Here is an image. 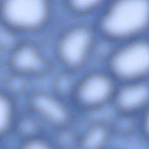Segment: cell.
I'll list each match as a JSON object with an SVG mask.
<instances>
[{
	"label": "cell",
	"instance_id": "cell-1",
	"mask_svg": "<svg viewBox=\"0 0 149 149\" xmlns=\"http://www.w3.org/2000/svg\"><path fill=\"white\" fill-rule=\"evenodd\" d=\"M94 27L111 45L147 36L149 0H109L98 14Z\"/></svg>",
	"mask_w": 149,
	"mask_h": 149
},
{
	"label": "cell",
	"instance_id": "cell-2",
	"mask_svg": "<svg viewBox=\"0 0 149 149\" xmlns=\"http://www.w3.org/2000/svg\"><path fill=\"white\" fill-rule=\"evenodd\" d=\"M105 58V69L118 83L149 79V37L116 45Z\"/></svg>",
	"mask_w": 149,
	"mask_h": 149
},
{
	"label": "cell",
	"instance_id": "cell-15",
	"mask_svg": "<svg viewBox=\"0 0 149 149\" xmlns=\"http://www.w3.org/2000/svg\"><path fill=\"white\" fill-rule=\"evenodd\" d=\"M17 149H58V147L42 135L20 140Z\"/></svg>",
	"mask_w": 149,
	"mask_h": 149
},
{
	"label": "cell",
	"instance_id": "cell-14",
	"mask_svg": "<svg viewBox=\"0 0 149 149\" xmlns=\"http://www.w3.org/2000/svg\"><path fill=\"white\" fill-rule=\"evenodd\" d=\"M74 73L64 70L58 74L54 81V93L64 99H70L77 80L74 79Z\"/></svg>",
	"mask_w": 149,
	"mask_h": 149
},
{
	"label": "cell",
	"instance_id": "cell-7",
	"mask_svg": "<svg viewBox=\"0 0 149 149\" xmlns=\"http://www.w3.org/2000/svg\"><path fill=\"white\" fill-rule=\"evenodd\" d=\"M10 72L25 78L41 77L51 70V65L35 44L22 42L11 49L8 61Z\"/></svg>",
	"mask_w": 149,
	"mask_h": 149
},
{
	"label": "cell",
	"instance_id": "cell-6",
	"mask_svg": "<svg viewBox=\"0 0 149 149\" xmlns=\"http://www.w3.org/2000/svg\"><path fill=\"white\" fill-rule=\"evenodd\" d=\"M29 111L58 130L69 129L74 115L66 100L54 92L34 90L27 95Z\"/></svg>",
	"mask_w": 149,
	"mask_h": 149
},
{
	"label": "cell",
	"instance_id": "cell-3",
	"mask_svg": "<svg viewBox=\"0 0 149 149\" xmlns=\"http://www.w3.org/2000/svg\"><path fill=\"white\" fill-rule=\"evenodd\" d=\"M51 12V0H0L1 23L15 32L42 29Z\"/></svg>",
	"mask_w": 149,
	"mask_h": 149
},
{
	"label": "cell",
	"instance_id": "cell-12",
	"mask_svg": "<svg viewBox=\"0 0 149 149\" xmlns=\"http://www.w3.org/2000/svg\"><path fill=\"white\" fill-rule=\"evenodd\" d=\"M110 125L114 136L127 137L139 130V116L116 113Z\"/></svg>",
	"mask_w": 149,
	"mask_h": 149
},
{
	"label": "cell",
	"instance_id": "cell-4",
	"mask_svg": "<svg viewBox=\"0 0 149 149\" xmlns=\"http://www.w3.org/2000/svg\"><path fill=\"white\" fill-rule=\"evenodd\" d=\"M118 83L105 69L88 71L77 80L70 100L82 111L99 110L111 105Z\"/></svg>",
	"mask_w": 149,
	"mask_h": 149
},
{
	"label": "cell",
	"instance_id": "cell-8",
	"mask_svg": "<svg viewBox=\"0 0 149 149\" xmlns=\"http://www.w3.org/2000/svg\"><path fill=\"white\" fill-rule=\"evenodd\" d=\"M111 105L116 113L139 116L149 106V79L119 83Z\"/></svg>",
	"mask_w": 149,
	"mask_h": 149
},
{
	"label": "cell",
	"instance_id": "cell-13",
	"mask_svg": "<svg viewBox=\"0 0 149 149\" xmlns=\"http://www.w3.org/2000/svg\"><path fill=\"white\" fill-rule=\"evenodd\" d=\"M109 0H66L69 10L76 15L87 16L98 13Z\"/></svg>",
	"mask_w": 149,
	"mask_h": 149
},
{
	"label": "cell",
	"instance_id": "cell-18",
	"mask_svg": "<svg viewBox=\"0 0 149 149\" xmlns=\"http://www.w3.org/2000/svg\"><path fill=\"white\" fill-rule=\"evenodd\" d=\"M106 149H119V148H114V147H109L108 148H106Z\"/></svg>",
	"mask_w": 149,
	"mask_h": 149
},
{
	"label": "cell",
	"instance_id": "cell-17",
	"mask_svg": "<svg viewBox=\"0 0 149 149\" xmlns=\"http://www.w3.org/2000/svg\"><path fill=\"white\" fill-rule=\"evenodd\" d=\"M0 149H4V146L1 142V139H0Z\"/></svg>",
	"mask_w": 149,
	"mask_h": 149
},
{
	"label": "cell",
	"instance_id": "cell-10",
	"mask_svg": "<svg viewBox=\"0 0 149 149\" xmlns=\"http://www.w3.org/2000/svg\"><path fill=\"white\" fill-rule=\"evenodd\" d=\"M17 115L15 103L11 95L0 90V139L12 132Z\"/></svg>",
	"mask_w": 149,
	"mask_h": 149
},
{
	"label": "cell",
	"instance_id": "cell-11",
	"mask_svg": "<svg viewBox=\"0 0 149 149\" xmlns=\"http://www.w3.org/2000/svg\"><path fill=\"white\" fill-rule=\"evenodd\" d=\"M42 122L34 114L29 112L18 116L15 120L12 132H15L20 140L44 135Z\"/></svg>",
	"mask_w": 149,
	"mask_h": 149
},
{
	"label": "cell",
	"instance_id": "cell-16",
	"mask_svg": "<svg viewBox=\"0 0 149 149\" xmlns=\"http://www.w3.org/2000/svg\"><path fill=\"white\" fill-rule=\"evenodd\" d=\"M139 132L149 143V106L139 115Z\"/></svg>",
	"mask_w": 149,
	"mask_h": 149
},
{
	"label": "cell",
	"instance_id": "cell-5",
	"mask_svg": "<svg viewBox=\"0 0 149 149\" xmlns=\"http://www.w3.org/2000/svg\"><path fill=\"white\" fill-rule=\"evenodd\" d=\"M98 36L94 26L82 24L65 31L57 42V58L64 70L76 73L89 62Z\"/></svg>",
	"mask_w": 149,
	"mask_h": 149
},
{
	"label": "cell",
	"instance_id": "cell-9",
	"mask_svg": "<svg viewBox=\"0 0 149 149\" xmlns=\"http://www.w3.org/2000/svg\"><path fill=\"white\" fill-rule=\"evenodd\" d=\"M110 123L98 120L91 123L77 137V149H106L113 137Z\"/></svg>",
	"mask_w": 149,
	"mask_h": 149
}]
</instances>
